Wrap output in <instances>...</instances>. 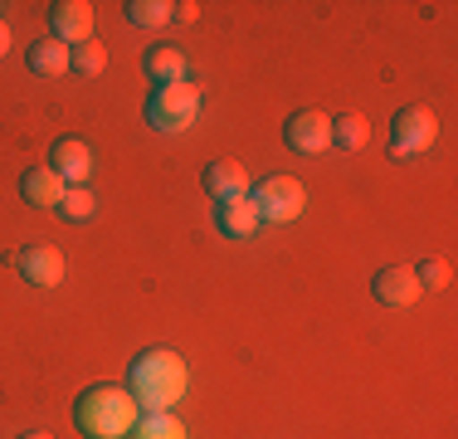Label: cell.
I'll return each mask as SVG.
<instances>
[{
    "instance_id": "obj_8",
    "label": "cell",
    "mask_w": 458,
    "mask_h": 439,
    "mask_svg": "<svg viewBox=\"0 0 458 439\" xmlns=\"http://www.w3.org/2000/svg\"><path fill=\"white\" fill-rule=\"evenodd\" d=\"M49 30L59 44L79 49V44L93 39V5L89 0H54L49 5Z\"/></svg>"
},
{
    "instance_id": "obj_18",
    "label": "cell",
    "mask_w": 458,
    "mask_h": 439,
    "mask_svg": "<svg viewBox=\"0 0 458 439\" xmlns=\"http://www.w3.org/2000/svg\"><path fill=\"white\" fill-rule=\"evenodd\" d=\"M123 15L137 30H161V25H171V0H127Z\"/></svg>"
},
{
    "instance_id": "obj_20",
    "label": "cell",
    "mask_w": 458,
    "mask_h": 439,
    "mask_svg": "<svg viewBox=\"0 0 458 439\" xmlns=\"http://www.w3.org/2000/svg\"><path fill=\"white\" fill-rule=\"evenodd\" d=\"M410 269H414V279H420V288H449L454 283V263L444 254H429L424 263H410Z\"/></svg>"
},
{
    "instance_id": "obj_19",
    "label": "cell",
    "mask_w": 458,
    "mask_h": 439,
    "mask_svg": "<svg viewBox=\"0 0 458 439\" xmlns=\"http://www.w3.org/2000/svg\"><path fill=\"white\" fill-rule=\"evenodd\" d=\"M98 215V195L89 191V185H69L59 201V220H69V225H83V220Z\"/></svg>"
},
{
    "instance_id": "obj_6",
    "label": "cell",
    "mask_w": 458,
    "mask_h": 439,
    "mask_svg": "<svg viewBox=\"0 0 458 439\" xmlns=\"http://www.w3.org/2000/svg\"><path fill=\"white\" fill-rule=\"evenodd\" d=\"M283 142H288L298 157H318V151L332 147V117L322 108H298V113L283 123Z\"/></svg>"
},
{
    "instance_id": "obj_5",
    "label": "cell",
    "mask_w": 458,
    "mask_h": 439,
    "mask_svg": "<svg viewBox=\"0 0 458 439\" xmlns=\"http://www.w3.org/2000/svg\"><path fill=\"white\" fill-rule=\"evenodd\" d=\"M434 137H439V117L420 103L400 108L390 117V157H420V151L434 147Z\"/></svg>"
},
{
    "instance_id": "obj_14",
    "label": "cell",
    "mask_w": 458,
    "mask_h": 439,
    "mask_svg": "<svg viewBox=\"0 0 458 439\" xmlns=\"http://www.w3.org/2000/svg\"><path fill=\"white\" fill-rule=\"evenodd\" d=\"M64 191H69V185H64L49 167H30L20 176V195H25V205H35V211H59Z\"/></svg>"
},
{
    "instance_id": "obj_21",
    "label": "cell",
    "mask_w": 458,
    "mask_h": 439,
    "mask_svg": "<svg viewBox=\"0 0 458 439\" xmlns=\"http://www.w3.org/2000/svg\"><path fill=\"white\" fill-rule=\"evenodd\" d=\"M69 69H79L83 79H98V73L107 69V49L98 39H89V44H79V49H73V59H69Z\"/></svg>"
},
{
    "instance_id": "obj_13",
    "label": "cell",
    "mask_w": 458,
    "mask_h": 439,
    "mask_svg": "<svg viewBox=\"0 0 458 439\" xmlns=\"http://www.w3.org/2000/svg\"><path fill=\"white\" fill-rule=\"evenodd\" d=\"M141 69H147V79L157 88L185 83V49L181 44H151V49L141 54Z\"/></svg>"
},
{
    "instance_id": "obj_4",
    "label": "cell",
    "mask_w": 458,
    "mask_h": 439,
    "mask_svg": "<svg viewBox=\"0 0 458 439\" xmlns=\"http://www.w3.org/2000/svg\"><path fill=\"white\" fill-rule=\"evenodd\" d=\"M249 201H254L259 220H268V225H293V220L302 215V205H308V191H302V181H293V176H268V181L249 185Z\"/></svg>"
},
{
    "instance_id": "obj_24",
    "label": "cell",
    "mask_w": 458,
    "mask_h": 439,
    "mask_svg": "<svg viewBox=\"0 0 458 439\" xmlns=\"http://www.w3.org/2000/svg\"><path fill=\"white\" fill-rule=\"evenodd\" d=\"M20 439H54V435H45V430H35V435H20Z\"/></svg>"
},
{
    "instance_id": "obj_15",
    "label": "cell",
    "mask_w": 458,
    "mask_h": 439,
    "mask_svg": "<svg viewBox=\"0 0 458 439\" xmlns=\"http://www.w3.org/2000/svg\"><path fill=\"white\" fill-rule=\"evenodd\" d=\"M69 59H73V49L69 44H59V39H35L30 44V54H25V64H30V73H39V79H59V73H69Z\"/></svg>"
},
{
    "instance_id": "obj_1",
    "label": "cell",
    "mask_w": 458,
    "mask_h": 439,
    "mask_svg": "<svg viewBox=\"0 0 458 439\" xmlns=\"http://www.w3.org/2000/svg\"><path fill=\"white\" fill-rule=\"evenodd\" d=\"M185 386H191V366H185V357L171 351V347H151L127 366V391H132L141 415L171 410V405L185 395Z\"/></svg>"
},
{
    "instance_id": "obj_10",
    "label": "cell",
    "mask_w": 458,
    "mask_h": 439,
    "mask_svg": "<svg viewBox=\"0 0 458 439\" xmlns=\"http://www.w3.org/2000/svg\"><path fill=\"white\" fill-rule=\"evenodd\" d=\"M20 273H25V283H35V288H59L64 283V254L54 245H30L20 249Z\"/></svg>"
},
{
    "instance_id": "obj_12",
    "label": "cell",
    "mask_w": 458,
    "mask_h": 439,
    "mask_svg": "<svg viewBox=\"0 0 458 439\" xmlns=\"http://www.w3.org/2000/svg\"><path fill=\"white\" fill-rule=\"evenodd\" d=\"M259 225H264V220H259V211H254V201H249V195L215 205V229H220L225 239H254Z\"/></svg>"
},
{
    "instance_id": "obj_16",
    "label": "cell",
    "mask_w": 458,
    "mask_h": 439,
    "mask_svg": "<svg viewBox=\"0 0 458 439\" xmlns=\"http://www.w3.org/2000/svg\"><path fill=\"white\" fill-rule=\"evenodd\" d=\"M127 439H185V425L171 410H151V415H141V420L132 425Z\"/></svg>"
},
{
    "instance_id": "obj_9",
    "label": "cell",
    "mask_w": 458,
    "mask_h": 439,
    "mask_svg": "<svg viewBox=\"0 0 458 439\" xmlns=\"http://www.w3.org/2000/svg\"><path fill=\"white\" fill-rule=\"evenodd\" d=\"M370 288H376V298L386 307H414V303H420V293H424L410 263H390V269H380Z\"/></svg>"
},
{
    "instance_id": "obj_23",
    "label": "cell",
    "mask_w": 458,
    "mask_h": 439,
    "mask_svg": "<svg viewBox=\"0 0 458 439\" xmlns=\"http://www.w3.org/2000/svg\"><path fill=\"white\" fill-rule=\"evenodd\" d=\"M10 49V30H5V20H0V54Z\"/></svg>"
},
{
    "instance_id": "obj_22",
    "label": "cell",
    "mask_w": 458,
    "mask_h": 439,
    "mask_svg": "<svg viewBox=\"0 0 458 439\" xmlns=\"http://www.w3.org/2000/svg\"><path fill=\"white\" fill-rule=\"evenodd\" d=\"M200 15V5L195 0H181V5H171V20H195Z\"/></svg>"
},
{
    "instance_id": "obj_11",
    "label": "cell",
    "mask_w": 458,
    "mask_h": 439,
    "mask_svg": "<svg viewBox=\"0 0 458 439\" xmlns=\"http://www.w3.org/2000/svg\"><path fill=\"white\" fill-rule=\"evenodd\" d=\"M200 185H205V195H210L215 205L220 201H239V195H249V171L239 167V161H210L205 167V176H200Z\"/></svg>"
},
{
    "instance_id": "obj_7",
    "label": "cell",
    "mask_w": 458,
    "mask_h": 439,
    "mask_svg": "<svg viewBox=\"0 0 458 439\" xmlns=\"http://www.w3.org/2000/svg\"><path fill=\"white\" fill-rule=\"evenodd\" d=\"M45 167L59 176L64 185H89V176H93V147L83 137H59L49 147V161Z\"/></svg>"
},
{
    "instance_id": "obj_3",
    "label": "cell",
    "mask_w": 458,
    "mask_h": 439,
    "mask_svg": "<svg viewBox=\"0 0 458 439\" xmlns=\"http://www.w3.org/2000/svg\"><path fill=\"white\" fill-rule=\"evenodd\" d=\"M200 108H205V98H200V88H195L191 79L185 83H166V88H151V98H147V127H157V132H185L200 117Z\"/></svg>"
},
{
    "instance_id": "obj_17",
    "label": "cell",
    "mask_w": 458,
    "mask_h": 439,
    "mask_svg": "<svg viewBox=\"0 0 458 439\" xmlns=\"http://www.w3.org/2000/svg\"><path fill=\"white\" fill-rule=\"evenodd\" d=\"M366 142H370V127H366V117H361V113L332 117V147H342V151H361Z\"/></svg>"
},
{
    "instance_id": "obj_2",
    "label": "cell",
    "mask_w": 458,
    "mask_h": 439,
    "mask_svg": "<svg viewBox=\"0 0 458 439\" xmlns=\"http://www.w3.org/2000/svg\"><path fill=\"white\" fill-rule=\"evenodd\" d=\"M137 420L141 410L132 391L117 386V381H98V386L79 391V400H73V425H79L83 439H127Z\"/></svg>"
}]
</instances>
